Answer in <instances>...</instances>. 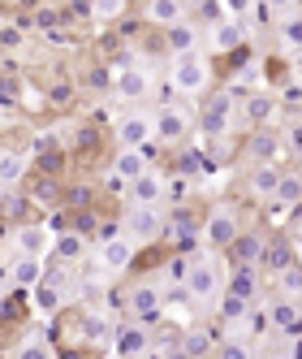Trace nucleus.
<instances>
[{"label":"nucleus","mask_w":302,"mask_h":359,"mask_svg":"<svg viewBox=\"0 0 302 359\" xmlns=\"http://www.w3.org/2000/svg\"><path fill=\"white\" fill-rule=\"evenodd\" d=\"M216 286H220V277H216V260H212V255L194 260V264H190V273H186V294H190L194 303H208V299L216 294Z\"/></svg>","instance_id":"1"},{"label":"nucleus","mask_w":302,"mask_h":359,"mask_svg":"<svg viewBox=\"0 0 302 359\" xmlns=\"http://www.w3.org/2000/svg\"><path fill=\"white\" fill-rule=\"evenodd\" d=\"M173 87L186 91V95H199L208 87V61L203 57H178V65H173Z\"/></svg>","instance_id":"2"},{"label":"nucleus","mask_w":302,"mask_h":359,"mask_svg":"<svg viewBox=\"0 0 302 359\" xmlns=\"http://www.w3.org/2000/svg\"><path fill=\"white\" fill-rule=\"evenodd\" d=\"M160 212L156 208H130V217H125V238H130L134 247L138 243H156L160 238Z\"/></svg>","instance_id":"3"},{"label":"nucleus","mask_w":302,"mask_h":359,"mask_svg":"<svg viewBox=\"0 0 302 359\" xmlns=\"http://www.w3.org/2000/svg\"><path fill=\"white\" fill-rule=\"evenodd\" d=\"M143 173H151V147H121L113 161V177L121 182H138Z\"/></svg>","instance_id":"4"},{"label":"nucleus","mask_w":302,"mask_h":359,"mask_svg":"<svg viewBox=\"0 0 302 359\" xmlns=\"http://www.w3.org/2000/svg\"><path fill=\"white\" fill-rule=\"evenodd\" d=\"M99 260H104V269H113V273L130 269V260H134V243L125 238V234H113V229H104V238H99Z\"/></svg>","instance_id":"5"},{"label":"nucleus","mask_w":302,"mask_h":359,"mask_svg":"<svg viewBox=\"0 0 302 359\" xmlns=\"http://www.w3.org/2000/svg\"><path fill=\"white\" fill-rule=\"evenodd\" d=\"M130 312H134V325H156L160 320V312H164V299H160V290L156 286H138L134 294H130Z\"/></svg>","instance_id":"6"},{"label":"nucleus","mask_w":302,"mask_h":359,"mask_svg":"<svg viewBox=\"0 0 302 359\" xmlns=\"http://www.w3.org/2000/svg\"><path fill=\"white\" fill-rule=\"evenodd\" d=\"M147 139H156V121H151V117L130 113V117L117 121V143L121 147H147Z\"/></svg>","instance_id":"7"},{"label":"nucleus","mask_w":302,"mask_h":359,"mask_svg":"<svg viewBox=\"0 0 302 359\" xmlns=\"http://www.w3.org/2000/svg\"><path fill=\"white\" fill-rule=\"evenodd\" d=\"M233 238H238V217H233L229 208L212 212V217H208V225H203V243H212V247H224V251H229V247H233Z\"/></svg>","instance_id":"8"},{"label":"nucleus","mask_w":302,"mask_h":359,"mask_svg":"<svg viewBox=\"0 0 302 359\" xmlns=\"http://www.w3.org/2000/svg\"><path fill=\"white\" fill-rule=\"evenodd\" d=\"M147 329L143 325H125V329H117V338H113V351H117V359H138L143 351H147Z\"/></svg>","instance_id":"9"},{"label":"nucleus","mask_w":302,"mask_h":359,"mask_svg":"<svg viewBox=\"0 0 302 359\" xmlns=\"http://www.w3.org/2000/svg\"><path fill=\"white\" fill-rule=\"evenodd\" d=\"M268 325L272 329H281V333H294V338H298V333H302V312H298V303H272L268 307Z\"/></svg>","instance_id":"10"},{"label":"nucleus","mask_w":302,"mask_h":359,"mask_svg":"<svg viewBox=\"0 0 302 359\" xmlns=\"http://www.w3.org/2000/svg\"><path fill=\"white\" fill-rule=\"evenodd\" d=\"M9 281L13 286H39L43 281V260L39 255H17V260L9 264Z\"/></svg>","instance_id":"11"},{"label":"nucleus","mask_w":302,"mask_h":359,"mask_svg":"<svg viewBox=\"0 0 302 359\" xmlns=\"http://www.w3.org/2000/svg\"><path fill=\"white\" fill-rule=\"evenodd\" d=\"M229 255L238 260V269H259V260H264V238L238 234V238H233V247H229Z\"/></svg>","instance_id":"12"},{"label":"nucleus","mask_w":302,"mask_h":359,"mask_svg":"<svg viewBox=\"0 0 302 359\" xmlns=\"http://www.w3.org/2000/svg\"><path fill=\"white\" fill-rule=\"evenodd\" d=\"M113 87H117V95H125V100H138V95H147V74L143 69H117L113 74Z\"/></svg>","instance_id":"13"},{"label":"nucleus","mask_w":302,"mask_h":359,"mask_svg":"<svg viewBox=\"0 0 302 359\" xmlns=\"http://www.w3.org/2000/svg\"><path fill=\"white\" fill-rule=\"evenodd\" d=\"M182 18H186L182 0H151L147 5V22H160V27H178Z\"/></svg>","instance_id":"14"},{"label":"nucleus","mask_w":302,"mask_h":359,"mask_svg":"<svg viewBox=\"0 0 302 359\" xmlns=\"http://www.w3.org/2000/svg\"><path fill=\"white\" fill-rule=\"evenodd\" d=\"M130 187H134V203H138V208H156V199L164 195L160 173H143L138 182H130Z\"/></svg>","instance_id":"15"},{"label":"nucleus","mask_w":302,"mask_h":359,"mask_svg":"<svg viewBox=\"0 0 302 359\" xmlns=\"http://www.w3.org/2000/svg\"><path fill=\"white\" fill-rule=\"evenodd\" d=\"M229 113H233V100H229V95H216L212 104H208V113H203V130H208V135L224 130V126H229Z\"/></svg>","instance_id":"16"},{"label":"nucleus","mask_w":302,"mask_h":359,"mask_svg":"<svg viewBox=\"0 0 302 359\" xmlns=\"http://www.w3.org/2000/svg\"><path fill=\"white\" fill-rule=\"evenodd\" d=\"M268 273H276L281 277L285 269H289V243L285 238H272V243H264V260H259Z\"/></svg>","instance_id":"17"},{"label":"nucleus","mask_w":302,"mask_h":359,"mask_svg":"<svg viewBox=\"0 0 302 359\" xmlns=\"http://www.w3.org/2000/svg\"><path fill=\"white\" fill-rule=\"evenodd\" d=\"M156 135H160V139H168V143L186 139V117H182L178 109H164V113L156 117Z\"/></svg>","instance_id":"18"},{"label":"nucleus","mask_w":302,"mask_h":359,"mask_svg":"<svg viewBox=\"0 0 302 359\" xmlns=\"http://www.w3.org/2000/svg\"><path fill=\"white\" fill-rule=\"evenodd\" d=\"M182 355L186 359H208V355H216V338H212V333H203V329H194V333H186Z\"/></svg>","instance_id":"19"},{"label":"nucleus","mask_w":302,"mask_h":359,"mask_svg":"<svg viewBox=\"0 0 302 359\" xmlns=\"http://www.w3.org/2000/svg\"><path fill=\"white\" fill-rule=\"evenodd\" d=\"M168 53H178V57H190L194 53V27L190 22H178V27H168Z\"/></svg>","instance_id":"20"},{"label":"nucleus","mask_w":302,"mask_h":359,"mask_svg":"<svg viewBox=\"0 0 302 359\" xmlns=\"http://www.w3.org/2000/svg\"><path fill=\"white\" fill-rule=\"evenodd\" d=\"M276 187H281V173L272 165H255V173H250V195H276Z\"/></svg>","instance_id":"21"},{"label":"nucleus","mask_w":302,"mask_h":359,"mask_svg":"<svg viewBox=\"0 0 302 359\" xmlns=\"http://www.w3.org/2000/svg\"><path fill=\"white\" fill-rule=\"evenodd\" d=\"M22 173H27V161L17 151H0V187H17Z\"/></svg>","instance_id":"22"},{"label":"nucleus","mask_w":302,"mask_h":359,"mask_svg":"<svg viewBox=\"0 0 302 359\" xmlns=\"http://www.w3.org/2000/svg\"><path fill=\"white\" fill-rule=\"evenodd\" d=\"M212 43H216V53H233V48L242 43V27H238V22H216Z\"/></svg>","instance_id":"23"},{"label":"nucleus","mask_w":302,"mask_h":359,"mask_svg":"<svg viewBox=\"0 0 302 359\" xmlns=\"http://www.w3.org/2000/svg\"><path fill=\"white\" fill-rule=\"evenodd\" d=\"M255 290H259V281H255V269H238L233 273V281H229V294H238V299H255Z\"/></svg>","instance_id":"24"},{"label":"nucleus","mask_w":302,"mask_h":359,"mask_svg":"<svg viewBox=\"0 0 302 359\" xmlns=\"http://www.w3.org/2000/svg\"><path fill=\"white\" fill-rule=\"evenodd\" d=\"M281 151V143H276L268 130H259V135H250V156H259V165H272V156Z\"/></svg>","instance_id":"25"},{"label":"nucleus","mask_w":302,"mask_h":359,"mask_svg":"<svg viewBox=\"0 0 302 359\" xmlns=\"http://www.w3.org/2000/svg\"><path fill=\"white\" fill-rule=\"evenodd\" d=\"M35 303L43 307V312H61L65 294H61V286H52V281H39V286H35Z\"/></svg>","instance_id":"26"},{"label":"nucleus","mask_w":302,"mask_h":359,"mask_svg":"<svg viewBox=\"0 0 302 359\" xmlns=\"http://www.w3.org/2000/svg\"><path fill=\"white\" fill-rule=\"evenodd\" d=\"M43 238H48V229H39V225L17 229V247H22V255H39V251H43Z\"/></svg>","instance_id":"27"},{"label":"nucleus","mask_w":302,"mask_h":359,"mask_svg":"<svg viewBox=\"0 0 302 359\" xmlns=\"http://www.w3.org/2000/svg\"><path fill=\"white\" fill-rule=\"evenodd\" d=\"M281 43L289 48V53H294V57L302 53V13H294V18H285V27H281Z\"/></svg>","instance_id":"28"},{"label":"nucleus","mask_w":302,"mask_h":359,"mask_svg":"<svg viewBox=\"0 0 302 359\" xmlns=\"http://www.w3.org/2000/svg\"><path fill=\"white\" fill-rule=\"evenodd\" d=\"M82 251H87L82 234H61L57 238V255H61V260H82Z\"/></svg>","instance_id":"29"},{"label":"nucleus","mask_w":302,"mask_h":359,"mask_svg":"<svg viewBox=\"0 0 302 359\" xmlns=\"http://www.w3.org/2000/svg\"><path fill=\"white\" fill-rule=\"evenodd\" d=\"M276 199L281 203H302V177L281 173V187H276Z\"/></svg>","instance_id":"30"},{"label":"nucleus","mask_w":302,"mask_h":359,"mask_svg":"<svg viewBox=\"0 0 302 359\" xmlns=\"http://www.w3.org/2000/svg\"><path fill=\"white\" fill-rule=\"evenodd\" d=\"M43 100H48V104H52V109H65V104H69V100H73V83H65V79H57L52 87H48V91H43Z\"/></svg>","instance_id":"31"},{"label":"nucleus","mask_w":302,"mask_h":359,"mask_svg":"<svg viewBox=\"0 0 302 359\" xmlns=\"http://www.w3.org/2000/svg\"><path fill=\"white\" fill-rule=\"evenodd\" d=\"M246 299H238V294H229V290H224V299H220V320H242L246 316Z\"/></svg>","instance_id":"32"},{"label":"nucleus","mask_w":302,"mask_h":359,"mask_svg":"<svg viewBox=\"0 0 302 359\" xmlns=\"http://www.w3.org/2000/svg\"><path fill=\"white\" fill-rule=\"evenodd\" d=\"M17 359H52V346H48L43 338H31L17 346Z\"/></svg>","instance_id":"33"},{"label":"nucleus","mask_w":302,"mask_h":359,"mask_svg":"<svg viewBox=\"0 0 302 359\" xmlns=\"http://www.w3.org/2000/svg\"><path fill=\"white\" fill-rule=\"evenodd\" d=\"M246 113H250V121H264V117L272 113V100H268V95H250V100H246Z\"/></svg>","instance_id":"34"},{"label":"nucleus","mask_w":302,"mask_h":359,"mask_svg":"<svg viewBox=\"0 0 302 359\" xmlns=\"http://www.w3.org/2000/svg\"><path fill=\"white\" fill-rule=\"evenodd\" d=\"M216 359H250V351L242 342H220L216 346Z\"/></svg>","instance_id":"35"},{"label":"nucleus","mask_w":302,"mask_h":359,"mask_svg":"<svg viewBox=\"0 0 302 359\" xmlns=\"http://www.w3.org/2000/svg\"><path fill=\"white\" fill-rule=\"evenodd\" d=\"M82 338L99 342V338H104V320H99V316H82Z\"/></svg>","instance_id":"36"},{"label":"nucleus","mask_w":302,"mask_h":359,"mask_svg":"<svg viewBox=\"0 0 302 359\" xmlns=\"http://www.w3.org/2000/svg\"><path fill=\"white\" fill-rule=\"evenodd\" d=\"M285 147L294 151V156H302V121H289V130H285Z\"/></svg>","instance_id":"37"},{"label":"nucleus","mask_w":302,"mask_h":359,"mask_svg":"<svg viewBox=\"0 0 302 359\" xmlns=\"http://www.w3.org/2000/svg\"><path fill=\"white\" fill-rule=\"evenodd\" d=\"M281 290H285V294H298V290H302V273H298V269H285V273H281Z\"/></svg>","instance_id":"38"},{"label":"nucleus","mask_w":302,"mask_h":359,"mask_svg":"<svg viewBox=\"0 0 302 359\" xmlns=\"http://www.w3.org/2000/svg\"><path fill=\"white\" fill-rule=\"evenodd\" d=\"M95 13H99V18H121V13H125V0H99Z\"/></svg>","instance_id":"39"},{"label":"nucleus","mask_w":302,"mask_h":359,"mask_svg":"<svg viewBox=\"0 0 302 359\" xmlns=\"http://www.w3.org/2000/svg\"><path fill=\"white\" fill-rule=\"evenodd\" d=\"M61 18H65V13H57V9H39V13H35L39 31H52V27H61Z\"/></svg>","instance_id":"40"},{"label":"nucleus","mask_w":302,"mask_h":359,"mask_svg":"<svg viewBox=\"0 0 302 359\" xmlns=\"http://www.w3.org/2000/svg\"><path fill=\"white\" fill-rule=\"evenodd\" d=\"M0 48H22V31L17 27H5V31H0Z\"/></svg>","instance_id":"41"},{"label":"nucleus","mask_w":302,"mask_h":359,"mask_svg":"<svg viewBox=\"0 0 302 359\" xmlns=\"http://www.w3.org/2000/svg\"><path fill=\"white\" fill-rule=\"evenodd\" d=\"M95 143H99V135H95V130H91V126H87V130H78V151H82V147H87V151H91V147H95Z\"/></svg>","instance_id":"42"},{"label":"nucleus","mask_w":302,"mask_h":359,"mask_svg":"<svg viewBox=\"0 0 302 359\" xmlns=\"http://www.w3.org/2000/svg\"><path fill=\"white\" fill-rule=\"evenodd\" d=\"M78 234H82V238L95 234V217H91V212H78Z\"/></svg>","instance_id":"43"},{"label":"nucleus","mask_w":302,"mask_h":359,"mask_svg":"<svg viewBox=\"0 0 302 359\" xmlns=\"http://www.w3.org/2000/svg\"><path fill=\"white\" fill-rule=\"evenodd\" d=\"M281 100H285V104H302V83L285 87V95H281Z\"/></svg>","instance_id":"44"},{"label":"nucleus","mask_w":302,"mask_h":359,"mask_svg":"<svg viewBox=\"0 0 302 359\" xmlns=\"http://www.w3.org/2000/svg\"><path fill=\"white\" fill-rule=\"evenodd\" d=\"M294 79H298V83H302V53H298V57H294Z\"/></svg>","instance_id":"45"},{"label":"nucleus","mask_w":302,"mask_h":359,"mask_svg":"<svg viewBox=\"0 0 302 359\" xmlns=\"http://www.w3.org/2000/svg\"><path fill=\"white\" fill-rule=\"evenodd\" d=\"M272 359H289V355H272Z\"/></svg>","instance_id":"46"}]
</instances>
